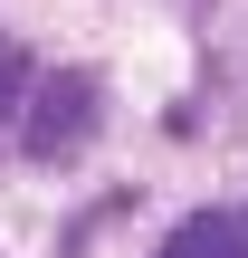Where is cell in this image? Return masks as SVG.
<instances>
[{
	"label": "cell",
	"instance_id": "6da1fadb",
	"mask_svg": "<svg viewBox=\"0 0 248 258\" xmlns=\"http://www.w3.org/2000/svg\"><path fill=\"white\" fill-rule=\"evenodd\" d=\"M96 144V77H48L29 96V153L38 163H76Z\"/></svg>",
	"mask_w": 248,
	"mask_h": 258
},
{
	"label": "cell",
	"instance_id": "7a4b0ae2",
	"mask_svg": "<svg viewBox=\"0 0 248 258\" xmlns=\"http://www.w3.org/2000/svg\"><path fill=\"white\" fill-rule=\"evenodd\" d=\"M162 258H248V220H229V211H191V220L162 239Z\"/></svg>",
	"mask_w": 248,
	"mask_h": 258
},
{
	"label": "cell",
	"instance_id": "3957f363",
	"mask_svg": "<svg viewBox=\"0 0 248 258\" xmlns=\"http://www.w3.org/2000/svg\"><path fill=\"white\" fill-rule=\"evenodd\" d=\"M10 96H19V48L0 38V115H10Z\"/></svg>",
	"mask_w": 248,
	"mask_h": 258
}]
</instances>
